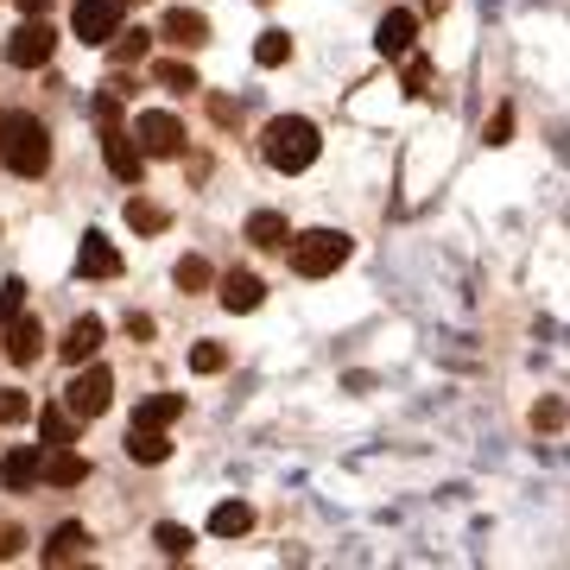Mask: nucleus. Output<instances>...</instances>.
<instances>
[{"mask_svg":"<svg viewBox=\"0 0 570 570\" xmlns=\"http://www.w3.org/2000/svg\"><path fill=\"white\" fill-rule=\"evenodd\" d=\"M0 159H7L13 178H39L45 165H51V134H45V121H32V115H0Z\"/></svg>","mask_w":570,"mask_h":570,"instance_id":"nucleus-1","label":"nucleus"},{"mask_svg":"<svg viewBox=\"0 0 570 570\" xmlns=\"http://www.w3.org/2000/svg\"><path fill=\"white\" fill-rule=\"evenodd\" d=\"M266 165L273 171H305L317 159V127L305 115H279V121H266V140H261Z\"/></svg>","mask_w":570,"mask_h":570,"instance_id":"nucleus-2","label":"nucleus"},{"mask_svg":"<svg viewBox=\"0 0 570 570\" xmlns=\"http://www.w3.org/2000/svg\"><path fill=\"white\" fill-rule=\"evenodd\" d=\"M343 261H348V235H343V228H311V235H292V273H298V279H330Z\"/></svg>","mask_w":570,"mask_h":570,"instance_id":"nucleus-3","label":"nucleus"},{"mask_svg":"<svg viewBox=\"0 0 570 570\" xmlns=\"http://www.w3.org/2000/svg\"><path fill=\"white\" fill-rule=\"evenodd\" d=\"M108 400H115V374H108V367H77V374L63 381V406L77 412V419H102Z\"/></svg>","mask_w":570,"mask_h":570,"instance_id":"nucleus-4","label":"nucleus"},{"mask_svg":"<svg viewBox=\"0 0 570 570\" xmlns=\"http://www.w3.org/2000/svg\"><path fill=\"white\" fill-rule=\"evenodd\" d=\"M134 140H140L146 159H178L184 153V121L165 115V108H146L140 121H134Z\"/></svg>","mask_w":570,"mask_h":570,"instance_id":"nucleus-5","label":"nucleus"},{"mask_svg":"<svg viewBox=\"0 0 570 570\" xmlns=\"http://www.w3.org/2000/svg\"><path fill=\"white\" fill-rule=\"evenodd\" d=\"M121 13H127V0H77L70 26H77L82 45H108L115 32H121Z\"/></svg>","mask_w":570,"mask_h":570,"instance_id":"nucleus-6","label":"nucleus"},{"mask_svg":"<svg viewBox=\"0 0 570 570\" xmlns=\"http://www.w3.org/2000/svg\"><path fill=\"white\" fill-rule=\"evenodd\" d=\"M7 63H13V70H39V63H51V26H45L39 13H26V26L7 39Z\"/></svg>","mask_w":570,"mask_h":570,"instance_id":"nucleus-7","label":"nucleus"},{"mask_svg":"<svg viewBox=\"0 0 570 570\" xmlns=\"http://www.w3.org/2000/svg\"><path fill=\"white\" fill-rule=\"evenodd\" d=\"M102 159L121 184H140V171H146V153L134 140V127H102Z\"/></svg>","mask_w":570,"mask_h":570,"instance_id":"nucleus-8","label":"nucleus"},{"mask_svg":"<svg viewBox=\"0 0 570 570\" xmlns=\"http://www.w3.org/2000/svg\"><path fill=\"white\" fill-rule=\"evenodd\" d=\"M0 355H7L13 367H32L45 355V330H39L32 311H13V317H7V348H0Z\"/></svg>","mask_w":570,"mask_h":570,"instance_id":"nucleus-9","label":"nucleus"},{"mask_svg":"<svg viewBox=\"0 0 570 570\" xmlns=\"http://www.w3.org/2000/svg\"><path fill=\"white\" fill-rule=\"evenodd\" d=\"M82 475H89V463H82L70 444H51L45 450V463H39V482H51V489H77Z\"/></svg>","mask_w":570,"mask_h":570,"instance_id":"nucleus-10","label":"nucleus"},{"mask_svg":"<svg viewBox=\"0 0 570 570\" xmlns=\"http://www.w3.org/2000/svg\"><path fill=\"white\" fill-rule=\"evenodd\" d=\"M77 273H89V279H115V273H121V254H115V242H108V235H82Z\"/></svg>","mask_w":570,"mask_h":570,"instance_id":"nucleus-11","label":"nucleus"},{"mask_svg":"<svg viewBox=\"0 0 570 570\" xmlns=\"http://www.w3.org/2000/svg\"><path fill=\"white\" fill-rule=\"evenodd\" d=\"M159 32L178 45V51H197V45H209V20H204V13H190V7H171Z\"/></svg>","mask_w":570,"mask_h":570,"instance_id":"nucleus-12","label":"nucleus"},{"mask_svg":"<svg viewBox=\"0 0 570 570\" xmlns=\"http://www.w3.org/2000/svg\"><path fill=\"white\" fill-rule=\"evenodd\" d=\"M412 32H419V20H412L406 7H393L387 20L374 26V45H381V58H406V51H412Z\"/></svg>","mask_w":570,"mask_h":570,"instance_id":"nucleus-13","label":"nucleus"},{"mask_svg":"<svg viewBox=\"0 0 570 570\" xmlns=\"http://www.w3.org/2000/svg\"><path fill=\"white\" fill-rule=\"evenodd\" d=\"M96 348H102V324H96V317H77V324L63 330V343H58V355L70 367H82L89 362V355H96Z\"/></svg>","mask_w":570,"mask_h":570,"instance_id":"nucleus-14","label":"nucleus"},{"mask_svg":"<svg viewBox=\"0 0 570 570\" xmlns=\"http://www.w3.org/2000/svg\"><path fill=\"white\" fill-rule=\"evenodd\" d=\"M89 546H96V539H89V532L70 520V527L51 532V546H45V564H77V558H89Z\"/></svg>","mask_w":570,"mask_h":570,"instance_id":"nucleus-15","label":"nucleus"},{"mask_svg":"<svg viewBox=\"0 0 570 570\" xmlns=\"http://www.w3.org/2000/svg\"><path fill=\"white\" fill-rule=\"evenodd\" d=\"M127 456H134V463H165V456H171V438L153 431V425H127Z\"/></svg>","mask_w":570,"mask_h":570,"instance_id":"nucleus-16","label":"nucleus"},{"mask_svg":"<svg viewBox=\"0 0 570 570\" xmlns=\"http://www.w3.org/2000/svg\"><path fill=\"white\" fill-rule=\"evenodd\" d=\"M247 242L254 247H292V228H285L279 209H254V216H247Z\"/></svg>","mask_w":570,"mask_h":570,"instance_id":"nucleus-17","label":"nucleus"},{"mask_svg":"<svg viewBox=\"0 0 570 570\" xmlns=\"http://www.w3.org/2000/svg\"><path fill=\"white\" fill-rule=\"evenodd\" d=\"M261 298H266V285L254 279V273H228L223 279V305L228 311H261Z\"/></svg>","mask_w":570,"mask_h":570,"instance_id":"nucleus-18","label":"nucleus"},{"mask_svg":"<svg viewBox=\"0 0 570 570\" xmlns=\"http://www.w3.org/2000/svg\"><path fill=\"white\" fill-rule=\"evenodd\" d=\"M39 450H13V456H7V463H0V482H7V489L20 494V489H32V482H39Z\"/></svg>","mask_w":570,"mask_h":570,"instance_id":"nucleus-19","label":"nucleus"},{"mask_svg":"<svg viewBox=\"0 0 570 570\" xmlns=\"http://www.w3.org/2000/svg\"><path fill=\"white\" fill-rule=\"evenodd\" d=\"M247 527H254V508H247V501H223V508L209 513V532H216V539H242Z\"/></svg>","mask_w":570,"mask_h":570,"instance_id":"nucleus-20","label":"nucleus"},{"mask_svg":"<svg viewBox=\"0 0 570 570\" xmlns=\"http://www.w3.org/2000/svg\"><path fill=\"white\" fill-rule=\"evenodd\" d=\"M39 438L45 444H77V412L70 406H45L39 412Z\"/></svg>","mask_w":570,"mask_h":570,"instance_id":"nucleus-21","label":"nucleus"},{"mask_svg":"<svg viewBox=\"0 0 570 570\" xmlns=\"http://www.w3.org/2000/svg\"><path fill=\"white\" fill-rule=\"evenodd\" d=\"M178 412H184V393H153V400H146V406L134 412V425H153V431H165L171 419H178Z\"/></svg>","mask_w":570,"mask_h":570,"instance_id":"nucleus-22","label":"nucleus"},{"mask_svg":"<svg viewBox=\"0 0 570 570\" xmlns=\"http://www.w3.org/2000/svg\"><path fill=\"white\" fill-rule=\"evenodd\" d=\"M127 223L140 228V235H165L171 209H165V204H146V197H134V204H127Z\"/></svg>","mask_w":570,"mask_h":570,"instance_id":"nucleus-23","label":"nucleus"},{"mask_svg":"<svg viewBox=\"0 0 570 570\" xmlns=\"http://www.w3.org/2000/svg\"><path fill=\"white\" fill-rule=\"evenodd\" d=\"M146 45H153V32H140V26H134V32H115V39H108V51H115V63H140Z\"/></svg>","mask_w":570,"mask_h":570,"instance_id":"nucleus-24","label":"nucleus"},{"mask_svg":"<svg viewBox=\"0 0 570 570\" xmlns=\"http://www.w3.org/2000/svg\"><path fill=\"white\" fill-rule=\"evenodd\" d=\"M292 58V39H285L279 26H273V32H261V45H254V63H266V70H273V63H285Z\"/></svg>","mask_w":570,"mask_h":570,"instance_id":"nucleus-25","label":"nucleus"},{"mask_svg":"<svg viewBox=\"0 0 570 570\" xmlns=\"http://www.w3.org/2000/svg\"><path fill=\"white\" fill-rule=\"evenodd\" d=\"M153 77H159L165 89H178V96H190V89H197V70H190V63H178V58H165Z\"/></svg>","mask_w":570,"mask_h":570,"instance_id":"nucleus-26","label":"nucleus"},{"mask_svg":"<svg viewBox=\"0 0 570 570\" xmlns=\"http://www.w3.org/2000/svg\"><path fill=\"white\" fill-rule=\"evenodd\" d=\"M153 539H159L165 558H190V546H197V539H190V527H171V520H165V527L153 532Z\"/></svg>","mask_w":570,"mask_h":570,"instance_id":"nucleus-27","label":"nucleus"},{"mask_svg":"<svg viewBox=\"0 0 570 570\" xmlns=\"http://www.w3.org/2000/svg\"><path fill=\"white\" fill-rule=\"evenodd\" d=\"M190 367H197V374H223V367H228V348H223V343H197V348H190Z\"/></svg>","mask_w":570,"mask_h":570,"instance_id":"nucleus-28","label":"nucleus"},{"mask_svg":"<svg viewBox=\"0 0 570 570\" xmlns=\"http://www.w3.org/2000/svg\"><path fill=\"white\" fill-rule=\"evenodd\" d=\"M178 285H184V292H204V285H209V261H197V254L178 261Z\"/></svg>","mask_w":570,"mask_h":570,"instance_id":"nucleus-29","label":"nucleus"},{"mask_svg":"<svg viewBox=\"0 0 570 570\" xmlns=\"http://www.w3.org/2000/svg\"><path fill=\"white\" fill-rule=\"evenodd\" d=\"M20 419H32V400L26 393H0V425H20Z\"/></svg>","mask_w":570,"mask_h":570,"instance_id":"nucleus-30","label":"nucleus"},{"mask_svg":"<svg viewBox=\"0 0 570 570\" xmlns=\"http://www.w3.org/2000/svg\"><path fill=\"white\" fill-rule=\"evenodd\" d=\"M96 127H121V89L96 96Z\"/></svg>","mask_w":570,"mask_h":570,"instance_id":"nucleus-31","label":"nucleus"},{"mask_svg":"<svg viewBox=\"0 0 570 570\" xmlns=\"http://www.w3.org/2000/svg\"><path fill=\"white\" fill-rule=\"evenodd\" d=\"M425 82H431V63L406 51V89H412V96H425Z\"/></svg>","mask_w":570,"mask_h":570,"instance_id":"nucleus-32","label":"nucleus"},{"mask_svg":"<svg viewBox=\"0 0 570 570\" xmlns=\"http://www.w3.org/2000/svg\"><path fill=\"white\" fill-rule=\"evenodd\" d=\"M508 134H513V108H501V115H494V121H489V140L501 146V140H508Z\"/></svg>","mask_w":570,"mask_h":570,"instance_id":"nucleus-33","label":"nucleus"},{"mask_svg":"<svg viewBox=\"0 0 570 570\" xmlns=\"http://www.w3.org/2000/svg\"><path fill=\"white\" fill-rule=\"evenodd\" d=\"M20 546H26L20 532H13V527H0V558H20Z\"/></svg>","mask_w":570,"mask_h":570,"instance_id":"nucleus-34","label":"nucleus"},{"mask_svg":"<svg viewBox=\"0 0 570 570\" xmlns=\"http://www.w3.org/2000/svg\"><path fill=\"white\" fill-rule=\"evenodd\" d=\"M45 7H51V0H20V13H45Z\"/></svg>","mask_w":570,"mask_h":570,"instance_id":"nucleus-35","label":"nucleus"},{"mask_svg":"<svg viewBox=\"0 0 570 570\" xmlns=\"http://www.w3.org/2000/svg\"><path fill=\"white\" fill-rule=\"evenodd\" d=\"M431 7H444V0H431Z\"/></svg>","mask_w":570,"mask_h":570,"instance_id":"nucleus-36","label":"nucleus"},{"mask_svg":"<svg viewBox=\"0 0 570 570\" xmlns=\"http://www.w3.org/2000/svg\"><path fill=\"white\" fill-rule=\"evenodd\" d=\"M261 7H273V0H261Z\"/></svg>","mask_w":570,"mask_h":570,"instance_id":"nucleus-37","label":"nucleus"}]
</instances>
